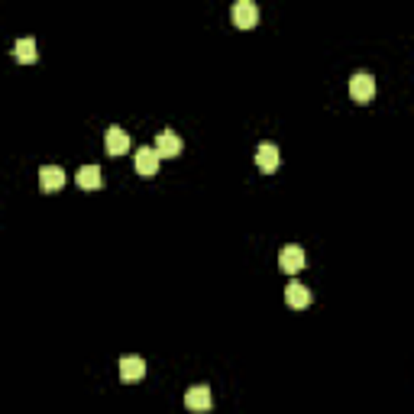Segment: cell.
I'll use <instances>...</instances> for the list:
<instances>
[{
  "mask_svg": "<svg viewBox=\"0 0 414 414\" xmlns=\"http://www.w3.org/2000/svg\"><path fill=\"white\" fill-rule=\"evenodd\" d=\"M350 97H353L356 104H369L372 97H375V78H372L369 71H356V75L350 78Z\"/></svg>",
  "mask_w": 414,
  "mask_h": 414,
  "instance_id": "6da1fadb",
  "label": "cell"
},
{
  "mask_svg": "<svg viewBox=\"0 0 414 414\" xmlns=\"http://www.w3.org/2000/svg\"><path fill=\"white\" fill-rule=\"evenodd\" d=\"M230 20H233V26H240V29H253V26L259 23V7H256L253 0H237L233 10H230Z\"/></svg>",
  "mask_w": 414,
  "mask_h": 414,
  "instance_id": "7a4b0ae2",
  "label": "cell"
},
{
  "mask_svg": "<svg viewBox=\"0 0 414 414\" xmlns=\"http://www.w3.org/2000/svg\"><path fill=\"white\" fill-rule=\"evenodd\" d=\"M279 269L288 272V275H295V272L305 269V249L295 243H288L279 249Z\"/></svg>",
  "mask_w": 414,
  "mask_h": 414,
  "instance_id": "3957f363",
  "label": "cell"
},
{
  "mask_svg": "<svg viewBox=\"0 0 414 414\" xmlns=\"http://www.w3.org/2000/svg\"><path fill=\"white\" fill-rule=\"evenodd\" d=\"M256 165H259L265 175H272V172L279 169V146L275 143H259L256 146Z\"/></svg>",
  "mask_w": 414,
  "mask_h": 414,
  "instance_id": "277c9868",
  "label": "cell"
},
{
  "mask_svg": "<svg viewBox=\"0 0 414 414\" xmlns=\"http://www.w3.org/2000/svg\"><path fill=\"white\" fill-rule=\"evenodd\" d=\"M214 405V395L207 385H191L185 395V408H191V411H211Z\"/></svg>",
  "mask_w": 414,
  "mask_h": 414,
  "instance_id": "5b68a950",
  "label": "cell"
},
{
  "mask_svg": "<svg viewBox=\"0 0 414 414\" xmlns=\"http://www.w3.org/2000/svg\"><path fill=\"white\" fill-rule=\"evenodd\" d=\"M156 156L159 159H175V156H181V139H178L172 130H165V133H159V139H156Z\"/></svg>",
  "mask_w": 414,
  "mask_h": 414,
  "instance_id": "8992f818",
  "label": "cell"
},
{
  "mask_svg": "<svg viewBox=\"0 0 414 414\" xmlns=\"http://www.w3.org/2000/svg\"><path fill=\"white\" fill-rule=\"evenodd\" d=\"M159 156H156V149L153 146H139V149H136V172H139V175H156V172H159Z\"/></svg>",
  "mask_w": 414,
  "mask_h": 414,
  "instance_id": "52a82bcc",
  "label": "cell"
},
{
  "mask_svg": "<svg viewBox=\"0 0 414 414\" xmlns=\"http://www.w3.org/2000/svg\"><path fill=\"white\" fill-rule=\"evenodd\" d=\"M311 298H314L311 288L301 285V282H291V285H285V301L295 308V311H301V308L311 305Z\"/></svg>",
  "mask_w": 414,
  "mask_h": 414,
  "instance_id": "ba28073f",
  "label": "cell"
},
{
  "mask_svg": "<svg viewBox=\"0 0 414 414\" xmlns=\"http://www.w3.org/2000/svg\"><path fill=\"white\" fill-rule=\"evenodd\" d=\"M104 146H107V156H123V153H130V136H127V130L110 127V130H107V139H104Z\"/></svg>",
  "mask_w": 414,
  "mask_h": 414,
  "instance_id": "9c48e42d",
  "label": "cell"
},
{
  "mask_svg": "<svg viewBox=\"0 0 414 414\" xmlns=\"http://www.w3.org/2000/svg\"><path fill=\"white\" fill-rule=\"evenodd\" d=\"M146 375V363L139 356H123L120 359V379L123 382H139Z\"/></svg>",
  "mask_w": 414,
  "mask_h": 414,
  "instance_id": "30bf717a",
  "label": "cell"
},
{
  "mask_svg": "<svg viewBox=\"0 0 414 414\" xmlns=\"http://www.w3.org/2000/svg\"><path fill=\"white\" fill-rule=\"evenodd\" d=\"M62 185H65V172L59 165H43L39 169V188L43 191H59Z\"/></svg>",
  "mask_w": 414,
  "mask_h": 414,
  "instance_id": "8fae6325",
  "label": "cell"
},
{
  "mask_svg": "<svg viewBox=\"0 0 414 414\" xmlns=\"http://www.w3.org/2000/svg\"><path fill=\"white\" fill-rule=\"evenodd\" d=\"M78 188H85V191H97L104 188V175L97 165H81L78 169Z\"/></svg>",
  "mask_w": 414,
  "mask_h": 414,
  "instance_id": "7c38bea8",
  "label": "cell"
},
{
  "mask_svg": "<svg viewBox=\"0 0 414 414\" xmlns=\"http://www.w3.org/2000/svg\"><path fill=\"white\" fill-rule=\"evenodd\" d=\"M13 59L23 62V65H33L39 59V52H36V39L33 36H26V39H17L13 43Z\"/></svg>",
  "mask_w": 414,
  "mask_h": 414,
  "instance_id": "4fadbf2b",
  "label": "cell"
}]
</instances>
